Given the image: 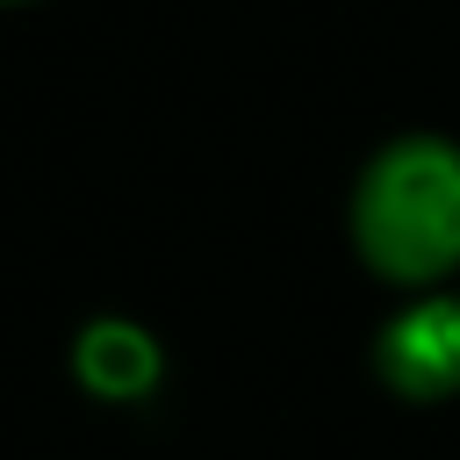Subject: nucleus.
Returning a JSON list of instances; mask_svg holds the SVG:
<instances>
[{
  "label": "nucleus",
  "instance_id": "obj_3",
  "mask_svg": "<svg viewBox=\"0 0 460 460\" xmlns=\"http://www.w3.org/2000/svg\"><path fill=\"white\" fill-rule=\"evenodd\" d=\"M72 374H79L93 395H108V402H137V395L158 388V345H151L137 323L101 316V323L79 331V345H72Z\"/></svg>",
  "mask_w": 460,
  "mask_h": 460
},
{
  "label": "nucleus",
  "instance_id": "obj_2",
  "mask_svg": "<svg viewBox=\"0 0 460 460\" xmlns=\"http://www.w3.org/2000/svg\"><path fill=\"white\" fill-rule=\"evenodd\" d=\"M374 374L381 388L410 395V402H438L460 395V295H424L410 309H395L374 338Z\"/></svg>",
  "mask_w": 460,
  "mask_h": 460
},
{
  "label": "nucleus",
  "instance_id": "obj_1",
  "mask_svg": "<svg viewBox=\"0 0 460 460\" xmlns=\"http://www.w3.org/2000/svg\"><path fill=\"white\" fill-rule=\"evenodd\" d=\"M352 252L388 288H438L460 273V144L395 137L352 187Z\"/></svg>",
  "mask_w": 460,
  "mask_h": 460
}]
</instances>
